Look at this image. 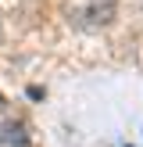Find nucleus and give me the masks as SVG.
<instances>
[{
  "mask_svg": "<svg viewBox=\"0 0 143 147\" xmlns=\"http://www.w3.org/2000/svg\"><path fill=\"white\" fill-rule=\"evenodd\" d=\"M86 18H90V25H107L114 18V0H93L86 7Z\"/></svg>",
  "mask_w": 143,
  "mask_h": 147,
  "instance_id": "obj_1",
  "label": "nucleus"
},
{
  "mask_svg": "<svg viewBox=\"0 0 143 147\" xmlns=\"http://www.w3.org/2000/svg\"><path fill=\"white\" fill-rule=\"evenodd\" d=\"M0 140H4V144H14V147H25L29 144V133H25L21 122H4V126H0Z\"/></svg>",
  "mask_w": 143,
  "mask_h": 147,
  "instance_id": "obj_2",
  "label": "nucleus"
}]
</instances>
